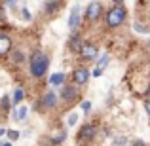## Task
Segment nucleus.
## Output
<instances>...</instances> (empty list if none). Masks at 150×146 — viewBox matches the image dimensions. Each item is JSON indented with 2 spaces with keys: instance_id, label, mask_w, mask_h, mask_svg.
<instances>
[{
  "instance_id": "412c9836",
  "label": "nucleus",
  "mask_w": 150,
  "mask_h": 146,
  "mask_svg": "<svg viewBox=\"0 0 150 146\" xmlns=\"http://www.w3.org/2000/svg\"><path fill=\"white\" fill-rule=\"evenodd\" d=\"M82 110H84L86 114H89V110H91V102H89V101H84V102H82Z\"/></svg>"
},
{
  "instance_id": "20e7f679",
  "label": "nucleus",
  "mask_w": 150,
  "mask_h": 146,
  "mask_svg": "<svg viewBox=\"0 0 150 146\" xmlns=\"http://www.w3.org/2000/svg\"><path fill=\"white\" fill-rule=\"evenodd\" d=\"M95 133H97L95 125L88 123V125H84V127L80 129V133H78L76 140H78V142H88V140H93V137H95Z\"/></svg>"
},
{
  "instance_id": "a211bd4d",
  "label": "nucleus",
  "mask_w": 150,
  "mask_h": 146,
  "mask_svg": "<svg viewBox=\"0 0 150 146\" xmlns=\"http://www.w3.org/2000/svg\"><path fill=\"white\" fill-rule=\"evenodd\" d=\"M133 27H135L137 32H148V30H150L146 25H143V23H139V21H135V25H133Z\"/></svg>"
},
{
  "instance_id": "b1692460",
  "label": "nucleus",
  "mask_w": 150,
  "mask_h": 146,
  "mask_svg": "<svg viewBox=\"0 0 150 146\" xmlns=\"http://www.w3.org/2000/svg\"><path fill=\"white\" fill-rule=\"evenodd\" d=\"M13 61L15 63H21L23 61V53H21V51H15V53H13Z\"/></svg>"
},
{
  "instance_id": "5701e85b",
  "label": "nucleus",
  "mask_w": 150,
  "mask_h": 146,
  "mask_svg": "<svg viewBox=\"0 0 150 146\" xmlns=\"http://www.w3.org/2000/svg\"><path fill=\"white\" fill-rule=\"evenodd\" d=\"M8 137H10V140H17L19 139V131H8Z\"/></svg>"
},
{
  "instance_id": "f03ea898",
  "label": "nucleus",
  "mask_w": 150,
  "mask_h": 146,
  "mask_svg": "<svg viewBox=\"0 0 150 146\" xmlns=\"http://www.w3.org/2000/svg\"><path fill=\"white\" fill-rule=\"evenodd\" d=\"M106 27H110V29H116V27L124 25L125 21V8L124 6H114L110 8L108 11H106Z\"/></svg>"
},
{
  "instance_id": "cd10ccee",
  "label": "nucleus",
  "mask_w": 150,
  "mask_h": 146,
  "mask_svg": "<svg viewBox=\"0 0 150 146\" xmlns=\"http://www.w3.org/2000/svg\"><path fill=\"white\" fill-rule=\"evenodd\" d=\"M4 135H8V131H6V129L2 127V129H0V137H4Z\"/></svg>"
},
{
  "instance_id": "dca6fc26",
  "label": "nucleus",
  "mask_w": 150,
  "mask_h": 146,
  "mask_svg": "<svg viewBox=\"0 0 150 146\" xmlns=\"http://www.w3.org/2000/svg\"><path fill=\"white\" fill-rule=\"evenodd\" d=\"M23 97H25V93H23V89H15V91H13V102H15V104H17V102H21L23 101Z\"/></svg>"
},
{
  "instance_id": "7ed1b4c3",
  "label": "nucleus",
  "mask_w": 150,
  "mask_h": 146,
  "mask_svg": "<svg viewBox=\"0 0 150 146\" xmlns=\"http://www.w3.org/2000/svg\"><path fill=\"white\" fill-rule=\"evenodd\" d=\"M78 95H80V89H78L76 85H63V89H61L63 102H72V101H76Z\"/></svg>"
},
{
  "instance_id": "2eb2a0df",
  "label": "nucleus",
  "mask_w": 150,
  "mask_h": 146,
  "mask_svg": "<svg viewBox=\"0 0 150 146\" xmlns=\"http://www.w3.org/2000/svg\"><path fill=\"white\" fill-rule=\"evenodd\" d=\"M25 116H27V108H25V106H21V108H15V112H13V118H15L17 121L25 120Z\"/></svg>"
},
{
  "instance_id": "1a4fd4ad",
  "label": "nucleus",
  "mask_w": 150,
  "mask_h": 146,
  "mask_svg": "<svg viewBox=\"0 0 150 146\" xmlns=\"http://www.w3.org/2000/svg\"><path fill=\"white\" fill-rule=\"evenodd\" d=\"M78 25H80V11L74 8L72 13H70V17H69V27H70V30H76Z\"/></svg>"
},
{
  "instance_id": "c85d7f7f",
  "label": "nucleus",
  "mask_w": 150,
  "mask_h": 146,
  "mask_svg": "<svg viewBox=\"0 0 150 146\" xmlns=\"http://www.w3.org/2000/svg\"><path fill=\"white\" fill-rule=\"evenodd\" d=\"M0 146H11L10 142H4V144H0Z\"/></svg>"
},
{
  "instance_id": "bb28decb",
  "label": "nucleus",
  "mask_w": 150,
  "mask_h": 146,
  "mask_svg": "<svg viewBox=\"0 0 150 146\" xmlns=\"http://www.w3.org/2000/svg\"><path fill=\"white\" fill-rule=\"evenodd\" d=\"M0 21H4V10H2V6H0Z\"/></svg>"
},
{
  "instance_id": "393cba45",
  "label": "nucleus",
  "mask_w": 150,
  "mask_h": 146,
  "mask_svg": "<svg viewBox=\"0 0 150 146\" xmlns=\"http://www.w3.org/2000/svg\"><path fill=\"white\" fill-rule=\"evenodd\" d=\"M125 142H127V139H125V137H120V139H116V144H118V146H125Z\"/></svg>"
},
{
  "instance_id": "39448f33",
  "label": "nucleus",
  "mask_w": 150,
  "mask_h": 146,
  "mask_svg": "<svg viewBox=\"0 0 150 146\" xmlns=\"http://www.w3.org/2000/svg\"><path fill=\"white\" fill-rule=\"evenodd\" d=\"M80 57L84 59V61H95L97 59V46L95 44H84V48L80 51Z\"/></svg>"
},
{
  "instance_id": "a878e982",
  "label": "nucleus",
  "mask_w": 150,
  "mask_h": 146,
  "mask_svg": "<svg viewBox=\"0 0 150 146\" xmlns=\"http://www.w3.org/2000/svg\"><path fill=\"white\" fill-rule=\"evenodd\" d=\"M144 108H146V112H148V116H150V101H146V104H144Z\"/></svg>"
},
{
  "instance_id": "423d86ee",
  "label": "nucleus",
  "mask_w": 150,
  "mask_h": 146,
  "mask_svg": "<svg viewBox=\"0 0 150 146\" xmlns=\"http://www.w3.org/2000/svg\"><path fill=\"white\" fill-rule=\"evenodd\" d=\"M101 11H103V4L101 2H91L88 6V19H91V21H95V19H99V15H101Z\"/></svg>"
},
{
  "instance_id": "6e6552de",
  "label": "nucleus",
  "mask_w": 150,
  "mask_h": 146,
  "mask_svg": "<svg viewBox=\"0 0 150 146\" xmlns=\"http://www.w3.org/2000/svg\"><path fill=\"white\" fill-rule=\"evenodd\" d=\"M88 78H89V72L86 68H76V70H74V82H76L78 85L86 84V82H88Z\"/></svg>"
},
{
  "instance_id": "4468645a",
  "label": "nucleus",
  "mask_w": 150,
  "mask_h": 146,
  "mask_svg": "<svg viewBox=\"0 0 150 146\" xmlns=\"http://www.w3.org/2000/svg\"><path fill=\"white\" fill-rule=\"evenodd\" d=\"M44 8H46V13H51V15H53L55 11L61 8V2H46Z\"/></svg>"
},
{
  "instance_id": "f8f14e48",
  "label": "nucleus",
  "mask_w": 150,
  "mask_h": 146,
  "mask_svg": "<svg viewBox=\"0 0 150 146\" xmlns=\"http://www.w3.org/2000/svg\"><path fill=\"white\" fill-rule=\"evenodd\" d=\"M55 101H57V99H55V95L51 91H48L44 95V99H42V104L44 106H48V108H51V106H55Z\"/></svg>"
},
{
  "instance_id": "f3484780",
  "label": "nucleus",
  "mask_w": 150,
  "mask_h": 146,
  "mask_svg": "<svg viewBox=\"0 0 150 146\" xmlns=\"http://www.w3.org/2000/svg\"><path fill=\"white\" fill-rule=\"evenodd\" d=\"M65 137H67L65 131H59V133H55V135L51 137V140H53V142H61V140H65Z\"/></svg>"
},
{
  "instance_id": "9d476101",
  "label": "nucleus",
  "mask_w": 150,
  "mask_h": 146,
  "mask_svg": "<svg viewBox=\"0 0 150 146\" xmlns=\"http://www.w3.org/2000/svg\"><path fill=\"white\" fill-rule=\"evenodd\" d=\"M11 48V40L6 36V34H2L0 32V55H4V53H8Z\"/></svg>"
},
{
  "instance_id": "0eeeda50",
  "label": "nucleus",
  "mask_w": 150,
  "mask_h": 146,
  "mask_svg": "<svg viewBox=\"0 0 150 146\" xmlns=\"http://www.w3.org/2000/svg\"><path fill=\"white\" fill-rule=\"evenodd\" d=\"M106 65H108V53H105V55H101L99 57V61H97V66H95V70H93V76H101V72L106 68Z\"/></svg>"
},
{
  "instance_id": "4be33fe9",
  "label": "nucleus",
  "mask_w": 150,
  "mask_h": 146,
  "mask_svg": "<svg viewBox=\"0 0 150 146\" xmlns=\"http://www.w3.org/2000/svg\"><path fill=\"white\" fill-rule=\"evenodd\" d=\"M76 121H78V114H70L69 116V125L72 127V125H76Z\"/></svg>"
},
{
  "instance_id": "aec40b11",
  "label": "nucleus",
  "mask_w": 150,
  "mask_h": 146,
  "mask_svg": "<svg viewBox=\"0 0 150 146\" xmlns=\"http://www.w3.org/2000/svg\"><path fill=\"white\" fill-rule=\"evenodd\" d=\"M0 106H2V110H8V108H10V97H8V95L2 97V104H0Z\"/></svg>"
},
{
  "instance_id": "ddd939ff",
  "label": "nucleus",
  "mask_w": 150,
  "mask_h": 146,
  "mask_svg": "<svg viewBox=\"0 0 150 146\" xmlns=\"http://www.w3.org/2000/svg\"><path fill=\"white\" fill-rule=\"evenodd\" d=\"M63 82H65V74H63V72H55L53 76L50 78L51 85H63Z\"/></svg>"
},
{
  "instance_id": "9b49d317",
  "label": "nucleus",
  "mask_w": 150,
  "mask_h": 146,
  "mask_svg": "<svg viewBox=\"0 0 150 146\" xmlns=\"http://www.w3.org/2000/svg\"><path fill=\"white\" fill-rule=\"evenodd\" d=\"M82 48H84V44H82V38L78 36L76 32L72 34V38H70V49L74 51H82Z\"/></svg>"
},
{
  "instance_id": "f257e3e1",
  "label": "nucleus",
  "mask_w": 150,
  "mask_h": 146,
  "mask_svg": "<svg viewBox=\"0 0 150 146\" xmlns=\"http://www.w3.org/2000/svg\"><path fill=\"white\" fill-rule=\"evenodd\" d=\"M48 66H50L48 55H44V53H34L33 55V59H30V74L34 78H42L46 74V70H48Z\"/></svg>"
},
{
  "instance_id": "6ab92c4d",
  "label": "nucleus",
  "mask_w": 150,
  "mask_h": 146,
  "mask_svg": "<svg viewBox=\"0 0 150 146\" xmlns=\"http://www.w3.org/2000/svg\"><path fill=\"white\" fill-rule=\"evenodd\" d=\"M21 19H23V21H30V19H33L27 8H23V10H21Z\"/></svg>"
}]
</instances>
